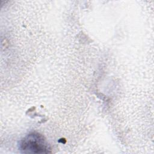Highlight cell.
<instances>
[{"mask_svg":"<svg viewBox=\"0 0 154 154\" xmlns=\"http://www.w3.org/2000/svg\"><path fill=\"white\" fill-rule=\"evenodd\" d=\"M19 149L25 153H47L51 152L50 146L44 137L37 132L26 135L21 140Z\"/></svg>","mask_w":154,"mask_h":154,"instance_id":"obj_1","label":"cell"}]
</instances>
